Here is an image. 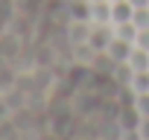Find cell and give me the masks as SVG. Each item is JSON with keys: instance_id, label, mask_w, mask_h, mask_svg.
Returning <instances> with one entry per match:
<instances>
[{"instance_id": "3", "label": "cell", "mask_w": 149, "mask_h": 140, "mask_svg": "<svg viewBox=\"0 0 149 140\" xmlns=\"http://www.w3.org/2000/svg\"><path fill=\"white\" fill-rule=\"evenodd\" d=\"M91 9V24H111V0H100V3H88Z\"/></svg>"}, {"instance_id": "10", "label": "cell", "mask_w": 149, "mask_h": 140, "mask_svg": "<svg viewBox=\"0 0 149 140\" xmlns=\"http://www.w3.org/2000/svg\"><path fill=\"white\" fill-rule=\"evenodd\" d=\"M134 47H140V50H149V26H146V29H137Z\"/></svg>"}, {"instance_id": "9", "label": "cell", "mask_w": 149, "mask_h": 140, "mask_svg": "<svg viewBox=\"0 0 149 140\" xmlns=\"http://www.w3.org/2000/svg\"><path fill=\"white\" fill-rule=\"evenodd\" d=\"M134 131H137V137H140V140H149V117H137Z\"/></svg>"}, {"instance_id": "13", "label": "cell", "mask_w": 149, "mask_h": 140, "mask_svg": "<svg viewBox=\"0 0 149 140\" xmlns=\"http://www.w3.org/2000/svg\"><path fill=\"white\" fill-rule=\"evenodd\" d=\"M111 3H114V0H111Z\"/></svg>"}, {"instance_id": "4", "label": "cell", "mask_w": 149, "mask_h": 140, "mask_svg": "<svg viewBox=\"0 0 149 140\" xmlns=\"http://www.w3.org/2000/svg\"><path fill=\"white\" fill-rule=\"evenodd\" d=\"M126 64L132 67V73H134V70H149V50L132 47V53H129V61H126Z\"/></svg>"}, {"instance_id": "8", "label": "cell", "mask_w": 149, "mask_h": 140, "mask_svg": "<svg viewBox=\"0 0 149 140\" xmlns=\"http://www.w3.org/2000/svg\"><path fill=\"white\" fill-rule=\"evenodd\" d=\"M134 114L137 117H149V91L146 94H134Z\"/></svg>"}, {"instance_id": "6", "label": "cell", "mask_w": 149, "mask_h": 140, "mask_svg": "<svg viewBox=\"0 0 149 140\" xmlns=\"http://www.w3.org/2000/svg\"><path fill=\"white\" fill-rule=\"evenodd\" d=\"M111 29H114V35H117V38H123V41H132V44H134V38H137V26H134L132 21L117 24V26H111Z\"/></svg>"}, {"instance_id": "7", "label": "cell", "mask_w": 149, "mask_h": 140, "mask_svg": "<svg viewBox=\"0 0 149 140\" xmlns=\"http://www.w3.org/2000/svg\"><path fill=\"white\" fill-rule=\"evenodd\" d=\"M132 24H134L137 29H146V26H149V6H134Z\"/></svg>"}, {"instance_id": "1", "label": "cell", "mask_w": 149, "mask_h": 140, "mask_svg": "<svg viewBox=\"0 0 149 140\" xmlns=\"http://www.w3.org/2000/svg\"><path fill=\"white\" fill-rule=\"evenodd\" d=\"M132 41H123V38H111V44L105 47V58L111 61V64H123V61H129V53H132Z\"/></svg>"}, {"instance_id": "11", "label": "cell", "mask_w": 149, "mask_h": 140, "mask_svg": "<svg viewBox=\"0 0 149 140\" xmlns=\"http://www.w3.org/2000/svg\"><path fill=\"white\" fill-rule=\"evenodd\" d=\"M132 6H149V0H129Z\"/></svg>"}, {"instance_id": "5", "label": "cell", "mask_w": 149, "mask_h": 140, "mask_svg": "<svg viewBox=\"0 0 149 140\" xmlns=\"http://www.w3.org/2000/svg\"><path fill=\"white\" fill-rule=\"evenodd\" d=\"M129 88H132V94H146L149 91V70H134L129 79Z\"/></svg>"}, {"instance_id": "12", "label": "cell", "mask_w": 149, "mask_h": 140, "mask_svg": "<svg viewBox=\"0 0 149 140\" xmlns=\"http://www.w3.org/2000/svg\"><path fill=\"white\" fill-rule=\"evenodd\" d=\"M88 3H100V0H88Z\"/></svg>"}, {"instance_id": "2", "label": "cell", "mask_w": 149, "mask_h": 140, "mask_svg": "<svg viewBox=\"0 0 149 140\" xmlns=\"http://www.w3.org/2000/svg\"><path fill=\"white\" fill-rule=\"evenodd\" d=\"M132 15H134V6L129 3V0H114L111 3V26L132 21Z\"/></svg>"}]
</instances>
